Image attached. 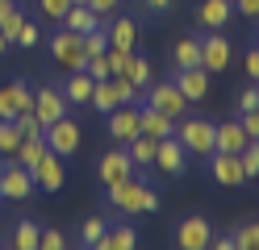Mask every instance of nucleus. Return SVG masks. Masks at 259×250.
Here are the masks:
<instances>
[{"label": "nucleus", "instance_id": "58836bf2", "mask_svg": "<svg viewBox=\"0 0 259 250\" xmlns=\"http://www.w3.org/2000/svg\"><path fill=\"white\" fill-rule=\"evenodd\" d=\"M105 59H109V71L121 75L125 67H130V59H134V50H105Z\"/></svg>", "mask_w": 259, "mask_h": 250}, {"label": "nucleus", "instance_id": "f3484780", "mask_svg": "<svg viewBox=\"0 0 259 250\" xmlns=\"http://www.w3.org/2000/svg\"><path fill=\"white\" fill-rule=\"evenodd\" d=\"M138 129L147 133V138H171V133H176V121H171L167 113L151 109V105H138Z\"/></svg>", "mask_w": 259, "mask_h": 250}, {"label": "nucleus", "instance_id": "9d476101", "mask_svg": "<svg viewBox=\"0 0 259 250\" xmlns=\"http://www.w3.org/2000/svg\"><path fill=\"white\" fill-rule=\"evenodd\" d=\"M184 163H188V155H184V146H180V138H159V146H155V171L159 175H167V179H176L184 171Z\"/></svg>", "mask_w": 259, "mask_h": 250}, {"label": "nucleus", "instance_id": "3c124183", "mask_svg": "<svg viewBox=\"0 0 259 250\" xmlns=\"http://www.w3.org/2000/svg\"><path fill=\"white\" fill-rule=\"evenodd\" d=\"M9 46H13V42L5 38V33H0V55H5V50H9Z\"/></svg>", "mask_w": 259, "mask_h": 250}, {"label": "nucleus", "instance_id": "4be33fe9", "mask_svg": "<svg viewBox=\"0 0 259 250\" xmlns=\"http://www.w3.org/2000/svg\"><path fill=\"white\" fill-rule=\"evenodd\" d=\"M92 88H96V79L88 71H71L67 83H63V96H67V105H88L92 100Z\"/></svg>", "mask_w": 259, "mask_h": 250}, {"label": "nucleus", "instance_id": "9b49d317", "mask_svg": "<svg viewBox=\"0 0 259 250\" xmlns=\"http://www.w3.org/2000/svg\"><path fill=\"white\" fill-rule=\"evenodd\" d=\"M130 175H134V163H130L125 146H117V150H109V155H101V163H96V179H101L105 188H113V183H121V179H130Z\"/></svg>", "mask_w": 259, "mask_h": 250}, {"label": "nucleus", "instance_id": "5fc2aeb1", "mask_svg": "<svg viewBox=\"0 0 259 250\" xmlns=\"http://www.w3.org/2000/svg\"><path fill=\"white\" fill-rule=\"evenodd\" d=\"M84 250H88V246H84Z\"/></svg>", "mask_w": 259, "mask_h": 250}, {"label": "nucleus", "instance_id": "412c9836", "mask_svg": "<svg viewBox=\"0 0 259 250\" xmlns=\"http://www.w3.org/2000/svg\"><path fill=\"white\" fill-rule=\"evenodd\" d=\"M251 138L242 133V125L238 121H222L218 125V142H213V150H222V155H242V146H247Z\"/></svg>", "mask_w": 259, "mask_h": 250}, {"label": "nucleus", "instance_id": "cd10ccee", "mask_svg": "<svg viewBox=\"0 0 259 250\" xmlns=\"http://www.w3.org/2000/svg\"><path fill=\"white\" fill-rule=\"evenodd\" d=\"M121 75H125L130 83H134L138 92H147V88H151V63H147V59H138V55L130 59V67H125Z\"/></svg>", "mask_w": 259, "mask_h": 250}, {"label": "nucleus", "instance_id": "f704fd0d", "mask_svg": "<svg viewBox=\"0 0 259 250\" xmlns=\"http://www.w3.org/2000/svg\"><path fill=\"white\" fill-rule=\"evenodd\" d=\"M105 229H109V221H105V217H88V221H84V229H79V233H84V246H96V242L105 238Z\"/></svg>", "mask_w": 259, "mask_h": 250}, {"label": "nucleus", "instance_id": "ea45409f", "mask_svg": "<svg viewBox=\"0 0 259 250\" xmlns=\"http://www.w3.org/2000/svg\"><path fill=\"white\" fill-rule=\"evenodd\" d=\"M238 125H242V133L255 142L259 138V109H251V113H238Z\"/></svg>", "mask_w": 259, "mask_h": 250}, {"label": "nucleus", "instance_id": "b1692460", "mask_svg": "<svg viewBox=\"0 0 259 250\" xmlns=\"http://www.w3.org/2000/svg\"><path fill=\"white\" fill-rule=\"evenodd\" d=\"M138 246V233L130 229V225H117V229H105V238L96 242V246H88V250H134Z\"/></svg>", "mask_w": 259, "mask_h": 250}, {"label": "nucleus", "instance_id": "09e8293b", "mask_svg": "<svg viewBox=\"0 0 259 250\" xmlns=\"http://www.w3.org/2000/svg\"><path fill=\"white\" fill-rule=\"evenodd\" d=\"M142 5H147V9L155 13V17H163V13L171 9V0H142Z\"/></svg>", "mask_w": 259, "mask_h": 250}, {"label": "nucleus", "instance_id": "79ce46f5", "mask_svg": "<svg viewBox=\"0 0 259 250\" xmlns=\"http://www.w3.org/2000/svg\"><path fill=\"white\" fill-rule=\"evenodd\" d=\"M84 71H88V75H92L96 83L113 75V71H109V59H105V55H101V59H88V63H84Z\"/></svg>", "mask_w": 259, "mask_h": 250}, {"label": "nucleus", "instance_id": "20e7f679", "mask_svg": "<svg viewBox=\"0 0 259 250\" xmlns=\"http://www.w3.org/2000/svg\"><path fill=\"white\" fill-rule=\"evenodd\" d=\"M42 138H46V150H55L59 159H71L79 150V125L71 121V117H59L55 125L42 129Z\"/></svg>", "mask_w": 259, "mask_h": 250}, {"label": "nucleus", "instance_id": "2eb2a0df", "mask_svg": "<svg viewBox=\"0 0 259 250\" xmlns=\"http://www.w3.org/2000/svg\"><path fill=\"white\" fill-rule=\"evenodd\" d=\"M209 175H213L222 188H238V183L247 179V171H242L238 155H222V150H213V155H209Z\"/></svg>", "mask_w": 259, "mask_h": 250}, {"label": "nucleus", "instance_id": "c9c22d12", "mask_svg": "<svg viewBox=\"0 0 259 250\" xmlns=\"http://www.w3.org/2000/svg\"><path fill=\"white\" fill-rule=\"evenodd\" d=\"M38 9H42L46 21H63V17H67V9H71V0H38Z\"/></svg>", "mask_w": 259, "mask_h": 250}, {"label": "nucleus", "instance_id": "393cba45", "mask_svg": "<svg viewBox=\"0 0 259 250\" xmlns=\"http://www.w3.org/2000/svg\"><path fill=\"white\" fill-rule=\"evenodd\" d=\"M171 63L176 71H184V67H201V38H180L171 50Z\"/></svg>", "mask_w": 259, "mask_h": 250}, {"label": "nucleus", "instance_id": "ddd939ff", "mask_svg": "<svg viewBox=\"0 0 259 250\" xmlns=\"http://www.w3.org/2000/svg\"><path fill=\"white\" fill-rule=\"evenodd\" d=\"M34 117L46 125H55L59 117H67V96H63V88H38L34 92Z\"/></svg>", "mask_w": 259, "mask_h": 250}, {"label": "nucleus", "instance_id": "7c9ffc66", "mask_svg": "<svg viewBox=\"0 0 259 250\" xmlns=\"http://www.w3.org/2000/svg\"><path fill=\"white\" fill-rule=\"evenodd\" d=\"M21 25H25V13H21V5H13L5 17H0V33H5L9 42H17V33H21Z\"/></svg>", "mask_w": 259, "mask_h": 250}, {"label": "nucleus", "instance_id": "e433bc0d", "mask_svg": "<svg viewBox=\"0 0 259 250\" xmlns=\"http://www.w3.org/2000/svg\"><path fill=\"white\" fill-rule=\"evenodd\" d=\"M238 163H242V171H247V175H259V142H247V146H242Z\"/></svg>", "mask_w": 259, "mask_h": 250}, {"label": "nucleus", "instance_id": "72a5a7b5", "mask_svg": "<svg viewBox=\"0 0 259 250\" xmlns=\"http://www.w3.org/2000/svg\"><path fill=\"white\" fill-rule=\"evenodd\" d=\"M109 79H113V88H117V100H121V105H138V100H142V92H138L125 75H109Z\"/></svg>", "mask_w": 259, "mask_h": 250}, {"label": "nucleus", "instance_id": "1a4fd4ad", "mask_svg": "<svg viewBox=\"0 0 259 250\" xmlns=\"http://www.w3.org/2000/svg\"><path fill=\"white\" fill-rule=\"evenodd\" d=\"M147 105L159 109V113H167L171 121H180L184 109H188V100H184V92L167 79V83H151V88H147Z\"/></svg>", "mask_w": 259, "mask_h": 250}, {"label": "nucleus", "instance_id": "603ef678", "mask_svg": "<svg viewBox=\"0 0 259 250\" xmlns=\"http://www.w3.org/2000/svg\"><path fill=\"white\" fill-rule=\"evenodd\" d=\"M71 5H88V0H71Z\"/></svg>", "mask_w": 259, "mask_h": 250}, {"label": "nucleus", "instance_id": "c756f323", "mask_svg": "<svg viewBox=\"0 0 259 250\" xmlns=\"http://www.w3.org/2000/svg\"><path fill=\"white\" fill-rule=\"evenodd\" d=\"M17 146H21V129L17 121H0V155H17Z\"/></svg>", "mask_w": 259, "mask_h": 250}, {"label": "nucleus", "instance_id": "c03bdc74", "mask_svg": "<svg viewBox=\"0 0 259 250\" xmlns=\"http://www.w3.org/2000/svg\"><path fill=\"white\" fill-rule=\"evenodd\" d=\"M117 5H121V0H88V9H92L96 17H113V13H117Z\"/></svg>", "mask_w": 259, "mask_h": 250}, {"label": "nucleus", "instance_id": "de8ad7c7", "mask_svg": "<svg viewBox=\"0 0 259 250\" xmlns=\"http://www.w3.org/2000/svg\"><path fill=\"white\" fill-rule=\"evenodd\" d=\"M209 250H238L234 246V233H230V238H209Z\"/></svg>", "mask_w": 259, "mask_h": 250}, {"label": "nucleus", "instance_id": "7ed1b4c3", "mask_svg": "<svg viewBox=\"0 0 259 250\" xmlns=\"http://www.w3.org/2000/svg\"><path fill=\"white\" fill-rule=\"evenodd\" d=\"M51 59L59 71H84V33H71V29H59L55 38H51Z\"/></svg>", "mask_w": 259, "mask_h": 250}, {"label": "nucleus", "instance_id": "bb28decb", "mask_svg": "<svg viewBox=\"0 0 259 250\" xmlns=\"http://www.w3.org/2000/svg\"><path fill=\"white\" fill-rule=\"evenodd\" d=\"M88 105L96 109V113H113V109H117L121 105V100H117V88H113V79H101V83H96V88H92V100H88Z\"/></svg>", "mask_w": 259, "mask_h": 250}, {"label": "nucleus", "instance_id": "a18cd8bd", "mask_svg": "<svg viewBox=\"0 0 259 250\" xmlns=\"http://www.w3.org/2000/svg\"><path fill=\"white\" fill-rule=\"evenodd\" d=\"M247 75H251V83H259V46L247 50Z\"/></svg>", "mask_w": 259, "mask_h": 250}, {"label": "nucleus", "instance_id": "5701e85b", "mask_svg": "<svg viewBox=\"0 0 259 250\" xmlns=\"http://www.w3.org/2000/svg\"><path fill=\"white\" fill-rule=\"evenodd\" d=\"M63 29H71V33H92V29H101V17H96L88 5H71L67 17L59 21Z\"/></svg>", "mask_w": 259, "mask_h": 250}, {"label": "nucleus", "instance_id": "f257e3e1", "mask_svg": "<svg viewBox=\"0 0 259 250\" xmlns=\"http://www.w3.org/2000/svg\"><path fill=\"white\" fill-rule=\"evenodd\" d=\"M109 192V205L117 209V213H125V217H134V213H155L159 209V192L151 188V183H142V179H121V183H113V188H105Z\"/></svg>", "mask_w": 259, "mask_h": 250}, {"label": "nucleus", "instance_id": "39448f33", "mask_svg": "<svg viewBox=\"0 0 259 250\" xmlns=\"http://www.w3.org/2000/svg\"><path fill=\"white\" fill-rule=\"evenodd\" d=\"M34 192V175H29V167H21L17 159L0 163V196L5 200H25Z\"/></svg>", "mask_w": 259, "mask_h": 250}, {"label": "nucleus", "instance_id": "2f4dec72", "mask_svg": "<svg viewBox=\"0 0 259 250\" xmlns=\"http://www.w3.org/2000/svg\"><path fill=\"white\" fill-rule=\"evenodd\" d=\"M234 246L238 250H259V221H247L234 229Z\"/></svg>", "mask_w": 259, "mask_h": 250}, {"label": "nucleus", "instance_id": "8fccbe9b", "mask_svg": "<svg viewBox=\"0 0 259 250\" xmlns=\"http://www.w3.org/2000/svg\"><path fill=\"white\" fill-rule=\"evenodd\" d=\"M13 5H17V0H0V17H5V13L13 9Z\"/></svg>", "mask_w": 259, "mask_h": 250}, {"label": "nucleus", "instance_id": "37998d69", "mask_svg": "<svg viewBox=\"0 0 259 250\" xmlns=\"http://www.w3.org/2000/svg\"><path fill=\"white\" fill-rule=\"evenodd\" d=\"M251 109H259V83H251V88L238 96V113H251Z\"/></svg>", "mask_w": 259, "mask_h": 250}, {"label": "nucleus", "instance_id": "c85d7f7f", "mask_svg": "<svg viewBox=\"0 0 259 250\" xmlns=\"http://www.w3.org/2000/svg\"><path fill=\"white\" fill-rule=\"evenodd\" d=\"M42 155H46V138H21V146H17V155H13V159H17L21 167H34Z\"/></svg>", "mask_w": 259, "mask_h": 250}, {"label": "nucleus", "instance_id": "dca6fc26", "mask_svg": "<svg viewBox=\"0 0 259 250\" xmlns=\"http://www.w3.org/2000/svg\"><path fill=\"white\" fill-rule=\"evenodd\" d=\"M171 83L184 92L188 105H197V100H205V96H209V71H201V67H184V71H176V75H171Z\"/></svg>", "mask_w": 259, "mask_h": 250}, {"label": "nucleus", "instance_id": "423d86ee", "mask_svg": "<svg viewBox=\"0 0 259 250\" xmlns=\"http://www.w3.org/2000/svg\"><path fill=\"white\" fill-rule=\"evenodd\" d=\"M29 109H34V92H29L25 79H13V83L0 88V121H17Z\"/></svg>", "mask_w": 259, "mask_h": 250}, {"label": "nucleus", "instance_id": "4468645a", "mask_svg": "<svg viewBox=\"0 0 259 250\" xmlns=\"http://www.w3.org/2000/svg\"><path fill=\"white\" fill-rule=\"evenodd\" d=\"M109 133L117 138V146H125V142H134L138 138V105H117L109 113Z\"/></svg>", "mask_w": 259, "mask_h": 250}, {"label": "nucleus", "instance_id": "4c0bfd02", "mask_svg": "<svg viewBox=\"0 0 259 250\" xmlns=\"http://www.w3.org/2000/svg\"><path fill=\"white\" fill-rule=\"evenodd\" d=\"M17 129H21V138H42V121L34 117V109L17 117Z\"/></svg>", "mask_w": 259, "mask_h": 250}, {"label": "nucleus", "instance_id": "a19ab883", "mask_svg": "<svg viewBox=\"0 0 259 250\" xmlns=\"http://www.w3.org/2000/svg\"><path fill=\"white\" fill-rule=\"evenodd\" d=\"M38 42H42V29H38L34 21H25V25H21V33H17V46H25V50H29V46H38Z\"/></svg>", "mask_w": 259, "mask_h": 250}, {"label": "nucleus", "instance_id": "f8f14e48", "mask_svg": "<svg viewBox=\"0 0 259 250\" xmlns=\"http://www.w3.org/2000/svg\"><path fill=\"white\" fill-rule=\"evenodd\" d=\"M209 238H213V225L205 217H184L176 225V246L180 250H209Z\"/></svg>", "mask_w": 259, "mask_h": 250}, {"label": "nucleus", "instance_id": "0eeeda50", "mask_svg": "<svg viewBox=\"0 0 259 250\" xmlns=\"http://www.w3.org/2000/svg\"><path fill=\"white\" fill-rule=\"evenodd\" d=\"M29 175H34V188L42 192H59L63 183H67V167H63V159L55 155V150H46V155L29 167Z\"/></svg>", "mask_w": 259, "mask_h": 250}, {"label": "nucleus", "instance_id": "6e6d98bb", "mask_svg": "<svg viewBox=\"0 0 259 250\" xmlns=\"http://www.w3.org/2000/svg\"><path fill=\"white\" fill-rule=\"evenodd\" d=\"M255 142H259V138H255Z\"/></svg>", "mask_w": 259, "mask_h": 250}, {"label": "nucleus", "instance_id": "f03ea898", "mask_svg": "<svg viewBox=\"0 0 259 250\" xmlns=\"http://www.w3.org/2000/svg\"><path fill=\"white\" fill-rule=\"evenodd\" d=\"M176 138H180L184 155L209 159L213 155V142H218V125L205 121V117H180V121H176Z\"/></svg>", "mask_w": 259, "mask_h": 250}, {"label": "nucleus", "instance_id": "473e14b6", "mask_svg": "<svg viewBox=\"0 0 259 250\" xmlns=\"http://www.w3.org/2000/svg\"><path fill=\"white\" fill-rule=\"evenodd\" d=\"M109 50V38H105V25L101 29H92V33H84V59H101Z\"/></svg>", "mask_w": 259, "mask_h": 250}, {"label": "nucleus", "instance_id": "49530a36", "mask_svg": "<svg viewBox=\"0 0 259 250\" xmlns=\"http://www.w3.org/2000/svg\"><path fill=\"white\" fill-rule=\"evenodd\" d=\"M234 9L242 17H259V0H234Z\"/></svg>", "mask_w": 259, "mask_h": 250}, {"label": "nucleus", "instance_id": "aec40b11", "mask_svg": "<svg viewBox=\"0 0 259 250\" xmlns=\"http://www.w3.org/2000/svg\"><path fill=\"white\" fill-rule=\"evenodd\" d=\"M155 146H159V138H147V133H138L134 142H125V155L134 163V171H151L155 167Z\"/></svg>", "mask_w": 259, "mask_h": 250}, {"label": "nucleus", "instance_id": "6ab92c4d", "mask_svg": "<svg viewBox=\"0 0 259 250\" xmlns=\"http://www.w3.org/2000/svg\"><path fill=\"white\" fill-rule=\"evenodd\" d=\"M230 17H234V0H201L197 5V21L205 29H226Z\"/></svg>", "mask_w": 259, "mask_h": 250}, {"label": "nucleus", "instance_id": "a211bd4d", "mask_svg": "<svg viewBox=\"0 0 259 250\" xmlns=\"http://www.w3.org/2000/svg\"><path fill=\"white\" fill-rule=\"evenodd\" d=\"M105 38H109V50H134V42H138L134 17H113L105 25Z\"/></svg>", "mask_w": 259, "mask_h": 250}, {"label": "nucleus", "instance_id": "a878e982", "mask_svg": "<svg viewBox=\"0 0 259 250\" xmlns=\"http://www.w3.org/2000/svg\"><path fill=\"white\" fill-rule=\"evenodd\" d=\"M38 238H42V225L38 221H17L9 250H38Z\"/></svg>", "mask_w": 259, "mask_h": 250}, {"label": "nucleus", "instance_id": "6e6552de", "mask_svg": "<svg viewBox=\"0 0 259 250\" xmlns=\"http://www.w3.org/2000/svg\"><path fill=\"white\" fill-rule=\"evenodd\" d=\"M234 59L230 38H222V29H209V38H201V71H226Z\"/></svg>", "mask_w": 259, "mask_h": 250}, {"label": "nucleus", "instance_id": "864d4df0", "mask_svg": "<svg viewBox=\"0 0 259 250\" xmlns=\"http://www.w3.org/2000/svg\"><path fill=\"white\" fill-rule=\"evenodd\" d=\"M255 46H259V33H255Z\"/></svg>", "mask_w": 259, "mask_h": 250}]
</instances>
